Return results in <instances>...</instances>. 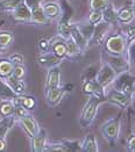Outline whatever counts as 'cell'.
<instances>
[{"label":"cell","mask_w":135,"mask_h":152,"mask_svg":"<svg viewBox=\"0 0 135 152\" xmlns=\"http://www.w3.org/2000/svg\"><path fill=\"white\" fill-rule=\"evenodd\" d=\"M106 101V99L103 98V95H91L90 99L84 106V109L82 112V116H80V124L83 127L89 126L96 117L97 112H98V107L100 103Z\"/></svg>","instance_id":"6da1fadb"},{"label":"cell","mask_w":135,"mask_h":152,"mask_svg":"<svg viewBox=\"0 0 135 152\" xmlns=\"http://www.w3.org/2000/svg\"><path fill=\"white\" fill-rule=\"evenodd\" d=\"M117 76L118 75H117L115 70L111 66L110 64L105 63L99 69L98 72H97V75H96V81L103 88L105 89L110 84H112L115 80Z\"/></svg>","instance_id":"7a4b0ae2"},{"label":"cell","mask_w":135,"mask_h":152,"mask_svg":"<svg viewBox=\"0 0 135 152\" xmlns=\"http://www.w3.org/2000/svg\"><path fill=\"white\" fill-rule=\"evenodd\" d=\"M119 132H120V118L119 117L111 118L101 127L103 136L108 140H115L119 136Z\"/></svg>","instance_id":"3957f363"},{"label":"cell","mask_w":135,"mask_h":152,"mask_svg":"<svg viewBox=\"0 0 135 152\" xmlns=\"http://www.w3.org/2000/svg\"><path fill=\"white\" fill-rule=\"evenodd\" d=\"M106 49L110 53L113 55H122L126 49V39L121 34L114 35L107 39L106 42Z\"/></svg>","instance_id":"277c9868"},{"label":"cell","mask_w":135,"mask_h":152,"mask_svg":"<svg viewBox=\"0 0 135 152\" xmlns=\"http://www.w3.org/2000/svg\"><path fill=\"white\" fill-rule=\"evenodd\" d=\"M107 64H110L111 66L115 70L117 75L121 73V72H126L129 67V63L123 58L121 55H113V53H110L107 55Z\"/></svg>","instance_id":"5b68a950"},{"label":"cell","mask_w":135,"mask_h":152,"mask_svg":"<svg viewBox=\"0 0 135 152\" xmlns=\"http://www.w3.org/2000/svg\"><path fill=\"white\" fill-rule=\"evenodd\" d=\"M19 122L22 126V128L25 129L26 132L29 135V137H34L41 129L36 120L29 114H27L25 116H22L21 118H19Z\"/></svg>","instance_id":"8992f818"},{"label":"cell","mask_w":135,"mask_h":152,"mask_svg":"<svg viewBox=\"0 0 135 152\" xmlns=\"http://www.w3.org/2000/svg\"><path fill=\"white\" fill-rule=\"evenodd\" d=\"M61 84V69L58 65L48 69L47 80H46V91L54 87H58Z\"/></svg>","instance_id":"52a82bcc"},{"label":"cell","mask_w":135,"mask_h":152,"mask_svg":"<svg viewBox=\"0 0 135 152\" xmlns=\"http://www.w3.org/2000/svg\"><path fill=\"white\" fill-rule=\"evenodd\" d=\"M108 27L110 23L106 21H101L97 25H94V30H93V35L90 41H92L94 44H101L104 42V39L106 38L107 31H108Z\"/></svg>","instance_id":"ba28073f"},{"label":"cell","mask_w":135,"mask_h":152,"mask_svg":"<svg viewBox=\"0 0 135 152\" xmlns=\"http://www.w3.org/2000/svg\"><path fill=\"white\" fill-rule=\"evenodd\" d=\"M106 96H107V100L114 102V103H118L119 106H122V107L128 106V103L131 102L129 94L121 92L119 89H111L110 92L106 94Z\"/></svg>","instance_id":"9c48e42d"},{"label":"cell","mask_w":135,"mask_h":152,"mask_svg":"<svg viewBox=\"0 0 135 152\" xmlns=\"http://www.w3.org/2000/svg\"><path fill=\"white\" fill-rule=\"evenodd\" d=\"M13 18L19 22H30L32 10L22 1L15 10H13Z\"/></svg>","instance_id":"30bf717a"},{"label":"cell","mask_w":135,"mask_h":152,"mask_svg":"<svg viewBox=\"0 0 135 152\" xmlns=\"http://www.w3.org/2000/svg\"><path fill=\"white\" fill-rule=\"evenodd\" d=\"M47 145V131L44 129H40L34 137H32V150L34 152L44 151Z\"/></svg>","instance_id":"8fae6325"},{"label":"cell","mask_w":135,"mask_h":152,"mask_svg":"<svg viewBox=\"0 0 135 152\" xmlns=\"http://www.w3.org/2000/svg\"><path fill=\"white\" fill-rule=\"evenodd\" d=\"M63 58H60L57 57L54 52H46V53H41V56H38L37 58V62L40 65L49 69V67H52V66H56V65H60Z\"/></svg>","instance_id":"7c38bea8"},{"label":"cell","mask_w":135,"mask_h":152,"mask_svg":"<svg viewBox=\"0 0 135 152\" xmlns=\"http://www.w3.org/2000/svg\"><path fill=\"white\" fill-rule=\"evenodd\" d=\"M18 118L14 115L10 116H1L0 118V140H6L8 131L14 127Z\"/></svg>","instance_id":"4fadbf2b"},{"label":"cell","mask_w":135,"mask_h":152,"mask_svg":"<svg viewBox=\"0 0 135 152\" xmlns=\"http://www.w3.org/2000/svg\"><path fill=\"white\" fill-rule=\"evenodd\" d=\"M19 94H16L7 81L0 77V100L1 101H13Z\"/></svg>","instance_id":"5bb4252c"},{"label":"cell","mask_w":135,"mask_h":152,"mask_svg":"<svg viewBox=\"0 0 135 152\" xmlns=\"http://www.w3.org/2000/svg\"><path fill=\"white\" fill-rule=\"evenodd\" d=\"M42 10L44 15L47 16L48 20H55L57 19L60 15H61V6L57 4V2H54V1H49V2H46L44 5H42Z\"/></svg>","instance_id":"9a60e30c"},{"label":"cell","mask_w":135,"mask_h":152,"mask_svg":"<svg viewBox=\"0 0 135 152\" xmlns=\"http://www.w3.org/2000/svg\"><path fill=\"white\" fill-rule=\"evenodd\" d=\"M63 94H64V91L63 88H61L60 86L58 87H54V88H50L46 91V98H47V102L48 104L54 107L56 104H58L60 101L63 98Z\"/></svg>","instance_id":"2e32d148"},{"label":"cell","mask_w":135,"mask_h":152,"mask_svg":"<svg viewBox=\"0 0 135 152\" xmlns=\"http://www.w3.org/2000/svg\"><path fill=\"white\" fill-rule=\"evenodd\" d=\"M50 43H51V50L57 57L60 58L66 57V45L64 38H54L50 41Z\"/></svg>","instance_id":"e0dca14e"},{"label":"cell","mask_w":135,"mask_h":152,"mask_svg":"<svg viewBox=\"0 0 135 152\" xmlns=\"http://www.w3.org/2000/svg\"><path fill=\"white\" fill-rule=\"evenodd\" d=\"M5 80L7 81V84L12 87V89L16 94L20 95V94H25L26 93V84L24 83L22 79L16 78V77H14L13 75H11V76L7 77Z\"/></svg>","instance_id":"ac0fdd59"},{"label":"cell","mask_w":135,"mask_h":152,"mask_svg":"<svg viewBox=\"0 0 135 152\" xmlns=\"http://www.w3.org/2000/svg\"><path fill=\"white\" fill-rule=\"evenodd\" d=\"M83 91L90 95H104V88L96 80H85L83 85Z\"/></svg>","instance_id":"d6986e66"},{"label":"cell","mask_w":135,"mask_h":152,"mask_svg":"<svg viewBox=\"0 0 135 152\" xmlns=\"http://www.w3.org/2000/svg\"><path fill=\"white\" fill-rule=\"evenodd\" d=\"M82 151H87V152H97L98 151V143L94 137V135L92 134H87L85 136L84 140L80 144Z\"/></svg>","instance_id":"ffe728a7"},{"label":"cell","mask_w":135,"mask_h":152,"mask_svg":"<svg viewBox=\"0 0 135 152\" xmlns=\"http://www.w3.org/2000/svg\"><path fill=\"white\" fill-rule=\"evenodd\" d=\"M70 36L74 38L75 42L79 45V48H80V50H83V49H85V47L87 45V39H86L83 35H82V33L79 31V29H78V27L77 25H71V31H70Z\"/></svg>","instance_id":"44dd1931"},{"label":"cell","mask_w":135,"mask_h":152,"mask_svg":"<svg viewBox=\"0 0 135 152\" xmlns=\"http://www.w3.org/2000/svg\"><path fill=\"white\" fill-rule=\"evenodd\" d=\"M49 20L47 19V16L44 15L43 10H42V5L38 6L36 8L32 10V19H30V22L33 23H37V25H46Z\"/></svg>","instance_id":"7402d4cb"},{"label":"cell","mask_w":135,"mask_h":152,"mask_svg":"<svg viewBox=\"0 0 135 152\" xmlns=\"http://www.w3.org/2000/svg\"><path fill=\"white\" fill-rule=\"evenodd\" d=\"M14 69L13 65L10 59H0V77L6 79L8 76H11Z\"/></svg>","instance_id":"603a6c76"},{"label":"cell","mask_w":135,"mask_h":152,"mask_svg":"<svg viewBox=\"0 0 135 152\" xmlns=\"http://www.w3.org/2000/svg\"><path fill=\"white\" fill-rule=\"evenodd\" d=\"M14 41L13 33L7 31V30H2L0 31V50L6 49L7 47H10Z\"/></svg>","instance_id":"cb8c5ba5"},{"label":"cell","mask_w":135,"mask_h":152,"mask_svg":"<svg viewBox=\"0 0 135 152\" xmlns=\"http://www.w3.org/2000/svg\"><path fill=\"white\" fill-rule=\"evenodd\" d=\"M65 45H66V56L69 57H74L76 55H78L80 51L79 45L75 42V39L71 36L65 39Z\"/></svg>","instance_id":"d4e9b609"},{"label":"cell","mask_w":135,"mask_h":152,"mask_svg":"<svg viewBox=\"0 0 135 152\" xmlns=\"http://www.w3.org/2000/svg\"><path fill=\"white\" fill-rule=\"evenodd\" d=\"M133 16H134V11L133 8H122L119 13H117V19L121 22L125 23H128L133 20Z\"/></svg>","instance_id":"484cf974"},{"label":"cell","mask_w":135,"mask_h":152,"mask_svg":"<svg viewBox=\"0 0 135 152\" xmlns=\"http://www.w3.org/2000/svg\"><path fill=\"white\" fill-rule=\"evenodd\" d=\"M103 20L104 21H106V22H113L114 20H117V12L114 11V8H113V6L112 5H107L103 11Z\"/></svg>","instance_id":"4316f807"},{"label":"cell","mask_w":135,"mask_h":152,"mask_svg":"<svg viewBox=\"0 0 135 152\" xmlns=\"http://www.w3.org/2000/svg\"><path fill=\"white\" fill-rule=\"evenodd\" d=\"M24 0H0V11H11L15 10Z\"/></svg>","instance_id":"83f0119b"},{"label":"cell","mask_w":135,"mask_h":152,"mask_svg":"<svg viewBox=\"0 0 135 152\" xmlns=\"http://www.w3.org/2000/svg\"><path fill=\"white\" fill-rule=\"evenodd\" d=\"M15 106L12 101H2L0 104V115L1 116H10L14 114Z\"/></svg>","instance_id":"f1b7e54d"},{"label":"cell","mask_w":135,"mask_h":152,"mask_svg":"<svg viewBox=\"0 0 135 152\" xmlns=\"http://www.w3.org/2000/svg\"><path fill=\"white\" fill-rule=\"evenodd\" d=\"M78 27V29H79V31L82 33V35L84 36V37L87 39V41H90L91 37H92V35H93V30H94V25H92V23H86V25H83V26H77Z\"/></svg>","instance_id":"f546056e"},{"label":"cell","mask_w":135,"mask_h":152,"mask_svg":"<svg viewBox=\"0 0 135 152\" xmlns=\"http://www.w3.org/2000/svg\"><path fill=\"white\" fill-rule=\"evenodd\" d=\"M108 5V0H90V6L93 11H103Z\"/></svg>","instance_id":"4dcf8cb0"},{"label":"cell","mask_w":135,"mask_h":152,"mask_svg":"<svg viewBox=\"0 0 135 152\" xmlns=\"http://www.w3.org/2000/svg\"><path fill=\"white\" fill-rule=\"evenodd\" d=\"M37 48L41 53H46V52H49L51 50V43H50L49 39L47 38H41L37 43Z\"/></svg>","instance_id":"1f68e13d"},{"label":"cell","mask_w":135,"mask_h":152,"mask_svg":"<svg viewBox=\"0 0 135 152\" xmlns=\"http://www.w3.org/2000/svg\"><path fill=\"white\" fill-rule=\"evenodd\" d=\"M103 21V13L101 11H93L90 13L89 15V22L92 23V25H97L99 22Z\"/></svg>","instance_id":"d6a6232c"},{"label":"cell","mask_w":135,"mask_h":152,"mask_svg":"<svg viewBox=\"0 0 135 152\" xmlns=\"http://www.w3.org/2000/svg\"><path fill=\"white\" fill-rule=\"evenodd\" d=\"M12 75L14 77H16V78L22 79L26 75V70H25L24 64H21V65H14V69H13Z\"/></svg>","instance_id":"836d02e7"},{"label":"cell","mask_w":135,"mask_h":152,"mask_svg":"<svg viewBox=\"0 0 135 152\" xmlns=\"http://www.w3.org/2000/svg\"><path fill=\"white\" fill-rule=\"evenodd\" d=\"M8 59L13 65H21V64H24V61H25L22 55H20V53H13L8 57Z\"/></svg>","instance_id":"e575fe53"},{"label":"cell","mask_w":135,"mask_h":152,"mask_svg":"<svg viewBox=\"0 0 135 152\" xmlns=\"http://www.w3.org/2000/svg\"><path fill=\"white\" fill-rule=\"evenodd\" d=\"M28 114V110L26 109L25 107H22V106H15V109H14V116L19 120V118H21L22 116H25V115Z\"/></svg>","instance_id":"d590c367"},{"label":"cell","mask_w":135,"mask_h":152,"mask_svg":"<svg viewBox=\"0 0 135 152\" xmlns=\"http://www.w3.org/2000/svg\"><path fill=\"white\" fill-rule=\"evenodd\" d=\"M128 57H129V62L135 65V41L129 44V48H128Z\"/></svg>","instance_id":"8d00e7d4"},{"label":"cell","mask_w":135,"mask_h":152,"mask_svg":"<svg viewBox=\"0 0 135 152\" xmlns=\"http://www.w3.org/2000/svg\"><path fill=\"white\" fill-rule=\"evenodd\" d=\"M24 2H25L30 10H34V8H36V7L42 5L41 4V0H24Z\"/></svg>","instance_id":"74e56055"},{"label":"cell","mask_w":135,"mask_h":152,"mask_svg":"<svg viewBox=\"0 0 135 152\" xmlns=\"http://www.w3.org/2000/svg\"><path fill=\"white\" fill-rule=\"evenodd\" d=\"M127 36H128V41H133L135 39V26L134 27H131L127 31Z\"/></svg>","instance_id":"f35d334b"},{"label":"cell","mask_w":135,"mask_h":152,"mask_svg":"<svg viewBox=\"0 0 135 152\" xmlns=\"http://www.w3.org/2000/svg\"><path fill=\"white\" fill-rule=\"evenodd\" d=\"M128 149L131 151H135V136H132L128 140Z\"/></svg>","instance_id":"ab89813d"},{"label":"cell","mask_w":135,"mask_h":152,"mask_svg":"<svg viewBox=\"0 0 135 152\" xmlns=\"http://www.w3.org/2000/svg\"><path fill=\"white\" fill-rule=\"evenodd\" d=\"M5 148H6V142H5V140H0V151L5 150Z\"/></svg>","instance_id":"60d3db41"},{"label":"cell","mask_w":135,"mask_h":152,"mask_svg":"<svg viewBox=\"0 0 135 152\" xmlns=\"http://www.w3.org/2000/svg\"><path fill=\"white\" fill-rule=\"evenodd\" d=\"M132 8H133V11H135V0H134V2H133V7H132Z\"/></svg>","instance_id":"b9f144b4"},{"label":"cell","mask_w":135,"mask_h":152,"mask_svg":"<svg viewBox=\"0 0 135 152\" xmlns=\"http://www.w3.org/2000/svg\"><path fill=\"white\" fill-rule=\"evenodd\" d=\"M134 132H135V127H134Z\"/></svg>","instance_id":"7bdbcfd3"}]
</instances>
